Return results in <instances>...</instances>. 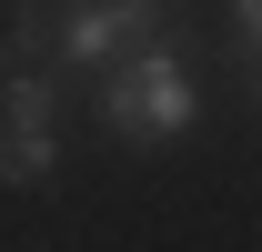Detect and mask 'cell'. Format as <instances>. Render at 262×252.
Segmentation results:
<instances>
[{"instance_id": "cell-3", "label": "cell", "mask_w": 262, "mask_h": 252, "mask_svg": "<svg viewBox=\"0 0 262 252\" xmlns=\"http://www.w3.org/2000/svg\"><path fill=\"white\" fill-rule=\"evenodd\" d=\"M0 182L10 192L61 182V81L51 71H0Z\"/></svg>"}, {"instance_id": "cell-6", "label": "cell", "mask_w": 262, "mask_h": 252, "mask_svg": "<svg viewBox=\"0 0 262 252\" xmlns=\"http://www.w3.org/2000/svg\"><path fill=\"white\" fill-rule=\"evenodd\" d=\"M0 71H10V61H0Z\"/></svg>"}, {"instance_id": "cell-4", "label": "cell", "mask_w": 262, "mask_h": 252, "mask_svg": "<svg viewBox=\"0 0 262 252\" xmlns=\"http://www.w3.org/2000/svg\"><path fill=\"white\" fill-rule=\"evenodd\" d=\"M232 40H242V71L262 61V0H232Z\"/></svg>"}, {"instance_id": "cell-5", "label": "cell", "mask_w": 262, "mask_h": 252, "mask_svg": "<svg viewBox=\"0 0 262 252\" xmlns=\"http://www.w3.org/2000/svg\"><path fill=\"white\" fill-rule=\"evenodd\" d=\"M252 101H262V61H252Z\"/></svg>"}, {"instance_id": "cell-2", "label": "cell", "mask_w": 262, "mask_h": 252, "mask_svg": "<svg viewBox=\"0 0 262 252\" xmlns=\"http://www.w3.org/2000/svg\"><path fill=\"white\" fill-rule=\"evenodd\" d=\"M91 111H101V131L111 141H182L192 131V111H202V61H192V40L182 31H162V40H141L131 61H111L91 81Z\"/></svg>"}, {"instance_id": "cell-1", "label": "cell", "mask_w": 262, "mask_h": 252, "mask_svg": "<svg viewBox=\"0 0 262 252\" xmlns=\"http://www.w3.org/2000/svg\"><path fill=\"white\" fill-rule=\"evenodd\" d=\"M182 0H20L10 31H0V61L10 71H51V81H101L111 61H131L141 40L171 31Z\"/></svg>"}]
</instances>
